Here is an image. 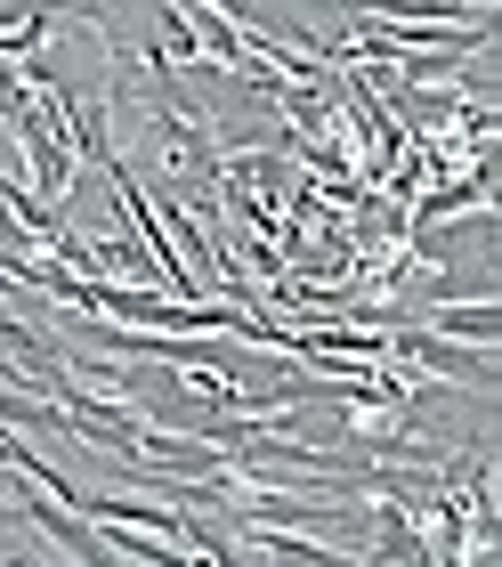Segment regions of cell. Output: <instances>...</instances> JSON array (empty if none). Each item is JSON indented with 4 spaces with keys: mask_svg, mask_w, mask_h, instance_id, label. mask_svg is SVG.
<instances>
[{
    "mask_svg": "<svg viewBox=\"0 0 502 567\" xmlns=\"http://www.w3.org/2000/svg\"><path fill=\"white\" fill-rule=\"evenodd\" d=\"M413 324H430L438 341H462V349H494L502 341V308L494 300H430V308H413Z\"/></svg>",
    "mask_w": 502,
    "mask_h": 567,
    "instance_id": "obj_1",
    "label": "cell"
}]
</instances>
